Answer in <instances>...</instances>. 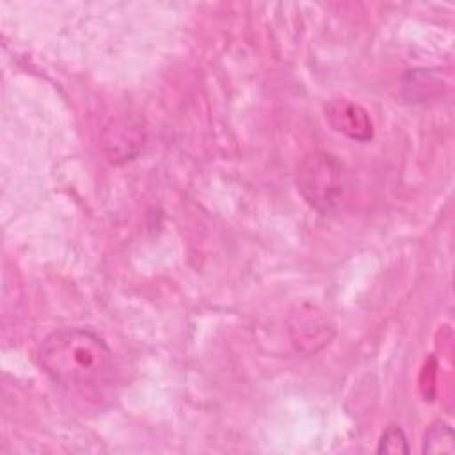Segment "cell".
Returning a JSON list of instances; mask_svg holds the SVG:
<instances>
[{
  "label": "cell",
  "instance_id": "1",
  "mask_svg": "<svg viewBox=\"0 0 455 455\" xmlns=\"http://www.w3.org/2000/svg\"><path fill=\"white\" fill-rule=\"evenodd\" d=\"M41 370L68 389H85L112 370V352L96 332L80 327H66L48 334L39 350Z\"/></svg>",
  "mask_w": 455,
  "mask_h": 455
},
{
  "label": "cell",
  "instance_id": "2",
  "mask_svg": "<svg viewBox=\"0 0 455 455\" xmlns=\"http://www.w3.org/2000/svg\"><path fill=\"white\" fill-rule=\"evenodd\" d=\"M295 180L299 194L322 215L343 212L352 199L354 181L348 169L327 151L306 155L297 167Z\"/></svg>",
  "mask_w": 455,
  "mask_h": 455
},
{
  "label": "cell",
  "instance_id": "3",
  "mask_svg": "<svg viewBox=\"0 0 455 455\" xmlns=\"http://www.w3.org/2000/svg\"><path fill=\"white\" fill-rule=\"evenodd\" d=\"M325 119L336 132L354 140L368 142L373 137V123L366 108L348 98H332L325 105Z\"/></svg>",
  "mask_w": 455,
  "mask_h": 455
},
{
  "label": "cell",
  "instance_id": "4",
  "mask_svg": "<svg viewBox=\"0 0 455 455\" xmlns=\"http://www.w3.org/2000/svg\"><path fill=\"white\" fill-rule=\"evenodd\" d=\"M103 146L112 162H121L135 156L142 146V133L137 124L112 121L103 133Z\"/></svg>",
  "mask_w": 455,
  "mask_h": 455
},
{
  "label": "cell",
  "instance_id": "5",
  "mask_svg": "<svg viewBox=\"0 0 455 455\" xmlns=\"http://www.w3.org/2000/svg\"><path fill=\"white\" fill-rule=\"evenodd\" d=\"M423 451L425 453H453V432L444 421L432 423L423 435Z\"/></svg>",
  "mask_w": 455,
  "mask_h": 455
},
{
  "label": "cell",
  "instance_id": "6",
  "mask_svg": "<svg viewBox=\"0 0 455 455\" xmlns=\"http://www.w3.org/2000/svg\"><path fill=\"white\" fill-rule=\"evenodd\" d=\"M379 453H409V444L403 430L398 425H389L380 441H379Z\"/></svg>",
  "mask_w": 455,
  "mask_h": 455
}]
</instances>
